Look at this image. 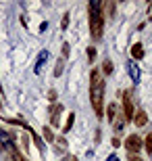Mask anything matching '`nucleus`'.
I'll return each mask as SVG.
<instances>
[{
    "label": "nucleus",
    "instance_id": "nucleus-1",
    "mask_svg": "<svg viewBox=\"0 0 152 161\" xmlns=\"http://www.w3.org/2000/svg\"><path fill=\"white\" fill-rule=\"evenodd\" d=\"M90 101H92L94 113L102 119L104 109H102V101H104V82L100 80L98 69H92V84H90Z\"/></svg>",
    "mask_w": 152,
    "mask_h": 161
},
{
    "label": "nucleus",
    "instance_id": "nucleus-2",
    "mask_svg": "<svg viewBox=\"0 0 152 161\" xmlns=\"http://www.w3.org/2000/svg\"><path fill=\"white\" fill-rule=\"evenodd\" d=\"M88 15H90V34L94 40H100L102 36V27H104V15H102V2L92 0L88 4Z\"/></svg>",
    "mask_w": 152,
    "mask_h": 161
},
{
    "label": "nucleus",
    "instance_id": "nucleus-3",
    "mask_svg": "<svg viewBox=\"0 0 152 161\" xmlns=\"http://www.w3.org/2000/svg\"><path fill=\"white\" fill-rule=\"evenodd\" d=\"M142 138L138 136V134H131V136H127V140H125V149L131 153V155H138L140 153V149H142Z\"/></svg>",
    "mask_w": 152,
    "mask_h": 161
},
{
    "label": "nucleus",
    "instance_id": "nucleus-4",
    "mask_svg": "<svg viewBox=\"0 0 152 161\" xmlns=\"http://www.w3.org/2000/svg\"><path fill=\"white\" fill-rule=\"evenodd\" d=\"M127 71H129V78L134 80V84H140V78H142V75H140V67L135 65L134 61H129V63H127Z\"/></svg>",
    "mask_w": 152,
    "mask_h": 161
},
{
    "label": "nucleus",
    "instance_id": "nucleus-5",
    "mask_svg": "<svg viewBox=\"0 0 152 161\" xmlns=\"http://www.w3.org/2000/svg\"><path fill=\"white\" fill-rule=\"evenodd\" d=\"M123 111H125V119H134V107H131V101H129L127 92L123 94Z\"/></svg>",
    "mask_w": 152,
    "mask_h": 161
},
{
    "label": "nucleus",
    "instance_id": "nucleus-6",
    "mask_svg": "<svg viewBox=\"0 0 152 161\" xmlns=\"http://www.w3.org/2000/svg\"><path fill=\"white\" fill-rule=\"evenodd\" d=\"M46 61H48V50H42V53L38 54V61H35V73L42 71V67L46 65Z\"/></svg>",
    "mask_w": 152,
    "mask_h": 161
},
{
    "label": "nucleus",
    "instance_id": "nucleus-7",
    "mask_svg": "<svg viewBox=\"0 0 152 161\" xmlns=\"http://www.w3.org/2000/svg\"><path fill=\"white\" fill-rule=\"evenodd\" d=\"M146 121H148V115H146V111H138V113L134 115V124L138 125V128H142V125H146Z\"/></svg>",
    "mask_w": 152,
    "mask_h": 161
},
{
    "label": "nucleus",
    "instance_id": "nucleus-8",
    "mask_svg": "<svg viewBox=\"0 0 152 161\" xmlns=\"http://www.w3.org/2000/svg\"><path fill=\"white\" fill-rule=\"evenodd\" d=\"M131 57L134 59H142L144 57V46H142L140 42H135L134 46H131Z\"/></svg>",
    "mask_w": 152,
    "mask_h": 161
},
{
    "label": "nucleus",
    "instance_id": "nucleus-9",
    "mask_svg": "<svg viewBox=\"0 0 152 161\" xmlns=\"http://www.w3.org/2000/svg\"><path fill=\"white\" fill-rule=\"evenodd\" d=\"M102 71H104L106 75H111V73H113V61L111 59H104V61H102Z\"/></svg>",
    "mask_w": 152,
    "mask_h": 161
},
{
    "label": "nucleus",
    "instance_id": "nucleus-10",
    "mask_svg": "<svg viewBox=\"0 0 152 161\" xmlns=\"http://www.w3.org/2000/svg\"><path fill=\"white\" fill-rule=\"evenodd\" d=\"M42 134H44V138H46L48 142H54V134H52V130H50V125H46V128L42 130Z\"/></svg>",
    "mask_w": 152,
    "mask_h": 161
},
{
    "label": "nucleus",
    "instance_id": "nucleus-11",
    "mask_svg": "<svg viewBox=\"0 0 152 161\" xmlns=\"http://www.w3.org/2000/svg\"><path fill=\"white\" fill-rule=\"evenodd\" d=\"M115 111H117V105H115V103L108 105V111H106V119H108V121L115 119Z\"/></svg>",
    "mask_w": 152,
    "mask_h": 161
},
{
    "label": "nucleus",
    "instance_id": "nucleus-12",
    "mask_svg": "<svg viewBox=\"0 0 152 161\" xmlns=\"http://www.w3.org/2000/svg\"><path fill=\"white\" fill-rule=\"evenodd\" d=\"M73 121H75V115L71 113L69 117H67V124H65V128H63V132H65V134H67V132L71 130V125H73Z\"/></svg>",
    "mask_w": 152,
    "mask_h": 161
},
{
    "label": "nucleus",
    "instance_id": "nucleus-13",
    "mask_svg": "<svg viewBox=\"0 0 152 161\" xmlns=\"http://www.w3.org/2000/svg\"><path fill=\"white\" fill-rule=\"evenodd\" d=\"M31 136H34V142H35V147H38L40 151H44V140H42V138L38 136V134H31Z\"/></svg>",
    "mask_w": 152,
    "mask_h": 161
},
{
    "label": "nucleus",
    "instance_id": "nucleus-14",
    "mask_svg": "<svg viewBox=\"0 0 152 161\" xmlns=\"http://www.w3.org/2000/svg\"><path fill=\"white\" fill-rule=\"evenodd\" d=\"M88 61H90V63H94V61H96V48H94V46L88 48Z\"/></svg>",
    "mask_w": 152,
    "mask_h": 161
},
{
    "label": "nucleus",
    "instance_id": "nucleus-15",
    "mask_svg": "<svg viewBox=\"0 0 152 161\" xmlns=\"http://www.w3.org/2000/svg\"><path fill=\"white\" fill-rule=\"evenodd\" d=\"M146 151H148V155H152V134L146 136Z\"/></svg>",
    "mask_w": 152,
    "mask_h": 161
},
{
    "label": "nucleus",
    "instance_id": "nucleus-16",
    "mask_svg": "<svg viewBox=\"0 0 152 161\" xmlns=\"http://www.w3.org/2000/svg\"><path fill=\"white\" fill-rule=\"evenodd\" d=\"M60 73H63V59H60L59 63H56V67H54V75H56V78H59Z\"/></svg>",
    "mask_w": 152,
    "mask_h": 161
},
{
    "label": "nucleus",
    "instance_id": "nucleus-17",
    "mask_svg": "<svg viewBox=\"0 0 152 161\" xmlns=\"http://www.w3.org/2000/svg\"><path fill=\"white\" fill-rule=\"evenodd\" d=\"M60 27H63V30L69 27V13H65V15H63V23H60Z\"/></svg>",
    "mask_w": 152,
    "mask_h": 161
},
{
    "label": "nucleus",
    "instance_id": "nucleus-18",
    "mask_svg": "<svg viewBox=\"0 0 152 161\" xmlns=\"http://www.w3.org/2000/svg\"><path fill=\"white\" fill-rule=\"evenodd\" d=\"M69 50H71V46L65 42V44H63V59H67V57H69Z\"/></svg>",
    "mask_w": 152,
    "mask_h": 161
},
{
    "label": "nucleus",
    "instance_id": "nucleus-19",
    "mask_svg": "<svg viewBox=\"0 0 152 161\" xmlns=\"http://www.w3.org/2000/svg\"><path fill=\"white\" fill-rule=\"evenodd\" d=\"M48 98H50V103H54V98H56V92H54V90H50V92H48Z\"/></svg>",
    "mask_w": 152,
    "mask_h": 161
},
{
    "label": "nucleus",
    "instance_id": "nucleus-20",
    "mask_svg": "<svg viewBox=\"0 0 152 161\" xmlns=\"http://www.w3.org/2000/svg\"><path fill=\"white\" fill-rule=\"evenodd\" d=\"M106 161H119V157L115 155V153H113V155H108V157H106Z\"/></svg>",
    "mask_w": 152,
    "mask_h": 161
},
{
    "label": "nucleus",
    "instance_id": "nucleus-21",
    "mask_svg": "<svg viewBox=\"0 0 152 161\" xmlns=\"http://www.w3.org/2000/svg\"><path fill=\"white\" fill-rule=\"evenodd\" d=\"M129 161H142V159L138 155H131V153H129Z\"/></svg>",
    "mask_w": 152,
    "mask_h": 161
},
{
    "label": "nucleus",
    "instance_id": "nucleus-22",
    "mask_svg": "<svg viewBox=\"0 0 152 161\" xmlns=\"http://www.w3.org/2000/svg\"><path fill=\"white\" fill-rule=\"evenodd\" d=\"M113 147H121V140L119 138H113Z\"/></svg>",
    "mask_w": 152,
    "mask_h": 161
},
{
    "label": "nucleus",
    "instance_id": "nucleus-23",
    "mask_svg": "<svg viewBox=\"0 0 152 161\" xmlns=\"http://www.w3.org/2000/svg\"><path fill=\"white\" fill-rule=\"evenodd\" d=\"M4 134H6V132H4V130H0V138H2V136H4Z\"/></svg>",
    "mask_w": 152,
    "mask_h": 161
},
{
    "label": "nucleus",
    "instance_id": "nucleus-24",
    "mask_svg": "<svg viewBox=\"0 0 152 161\" xmlns=\"http://www.w3.org/2000/svg\"><path fill=\"white\" fill-rule=\"evenodd\" d=\"M69 161H77V159H75V157H73V159H69Z\"/></svg>",
    "mask_w": 152,
    "mask_h": 161
},
{
    "label": "nucleus",
    "instance_id": "nucleus-25",
    "mask_svg": "<svg viewBox=\"0 0 152 161\" xmlns=\"http://www.w3.org/2000/svg\"><path fill=\"white\" fill-rule=\"evenodd\" d=\"M0 109H2V103H0Z\"/></svg>",
    "mask_w": 152,
    "mask_h": 161
},
{
    "label": "nucleus",
    "instance_id": "nucleus-26",
    "mask_svg": "<svg viewBox=\"0 0 152 161\" xmlns=\"http://www.w3.org/2000/svg\"><path fill=\"white\" fill-rule=\"evenodd\" d=\"M150 11H152V6H150Z\"/></svg>",
    "mask_w": 152,
    "mask_h": 161
}]
</instances>
